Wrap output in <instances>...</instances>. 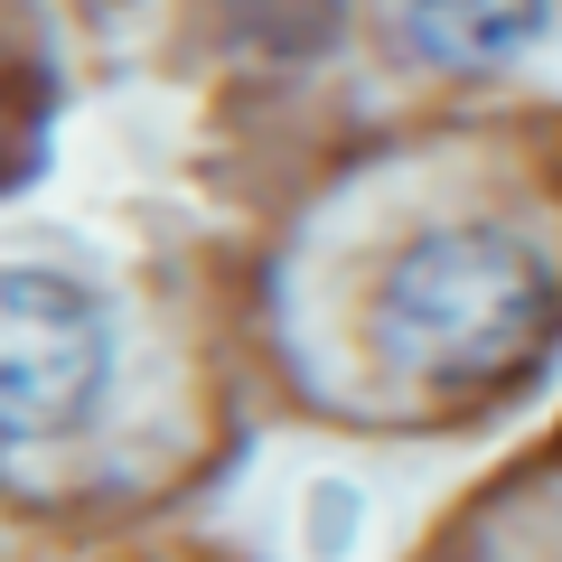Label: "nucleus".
Returning a JSON list of instances; mask_svg holds the SVG:
<instances>
[{
    "instance_id": "2",
    "label": "nucleus",
    "mask_w": 562,
    "mask_h": 562,
    "mask_svg": "<svg viewBox=\"0 0 562 562\" xmlns=\"http://www.w3.org/2000/svg\"><path fill=\"white\" fill-rule=\"evenodd\" d=\"M103 310L85 281L66 272H38L20 262L10 272V301H0V422H10V441H57L66 422L94 413L103 394Z\"/></svg>"
},
{
    "instance_id": "3",
    "label": "nucleus",
    "mask_w": 562,
    "mask_h": 562,
    "mask_svg": "<svg viewBox=\"0 0 562 562\" xmlns=\"http://www.w3.org/2000/svg\"><path fill=\"white\" fill-rule=\"evenodd\" d=\"M403 47L422 66H450V76H487V66L525 57L543 38V0H403L394 10Z\"/></svg>"
},
{
    "instance_id": "1",
    "label": "nucleus",
    "mask_w": 562,
    "mask_h": 562,
    "mask_svg": "<svg viewBox=\"0 0 562 562\" xmlns=\"http://www.w3.org/2000/svg\"><path fill=\"white\" fill-rule=\"evenodd\" d=\"M553 328V272L506 225H431L384 262L375 347L422 384L516 375Z\"/></svg>"
}]
</instances>
